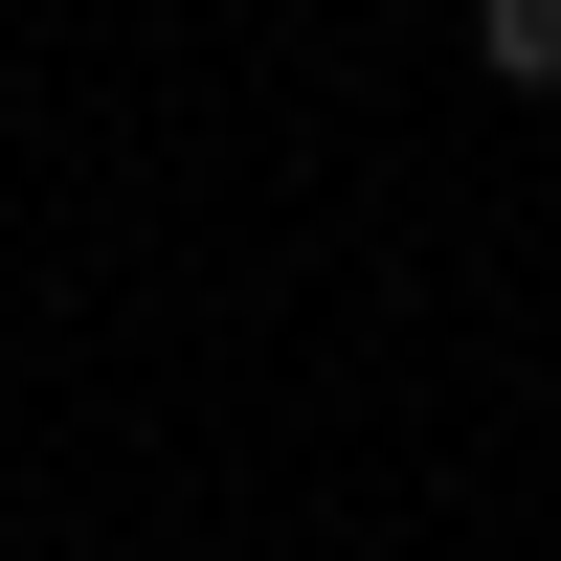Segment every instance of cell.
<instances>
[{"label":"cell","instance_id":"1","mask_svg":"<svg viewBox=\"0 0 561 561\" xmlns=\"http://www.w3.org/2000/svg\"><path fill=\"white\" fill-rule=\"evenodd\" d=\"M472 68L494 90H561V0H472Z\"/></svg>","mask_w":561,"mask_h":561}]
</instances>
